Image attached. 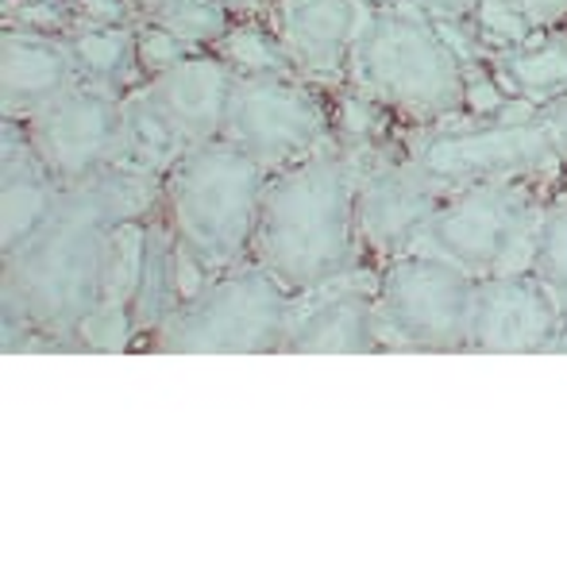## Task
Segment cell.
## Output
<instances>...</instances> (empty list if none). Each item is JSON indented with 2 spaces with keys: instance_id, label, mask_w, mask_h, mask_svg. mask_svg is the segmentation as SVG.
I'll list each match as a JSON object with an SVG mask.
<instances>
[{
  "instance_id": "cell-1",
  "label": "cell",
  "mask_w": 567,
  "mask_h": 567,
  "mask_svg": "<svg viewBox=\"0 0 567 567\" xmlns=\"http://www.w3.org/2000/svg\"><path fill=\"white\" fill-rule=\"evenodd\" d=\"M163 213V174L113 163L62 189L54 217L20 251L0 255V348L78 351V329L101 306L105 244L120 220Z\"/></svg>"
},
{
  "instance_id": "cell-2",
  "label": "cell",
  "mask_w": 567,
  "mask_h": 567,
  "mask_svg": "<svg viewBox=\"0 0 567 567\" xmlns=\"http://www.w3.org/2000/svg\"><path fill=\"white\" fill-rule=\"evenodd\" d=\"M359 171V151L332 140L329 147L267 178L251 262H259L293 298L371 267L355 225Z\"/></svg>"
},
{
  "instance_id": "cell-3",
  "label": "cell",
  "mask_w": 567,
  "mask_h": 567,
  "mask_svg": "<svg viewBox=\"0 0 567 567\" xmlns=\"http://www.w3.org/2000/svg\"><path fill=\"white\" fill-rule=\"evenodd\" d=\"M267 178L270 174L225 135L189 147L163 174V217L178 247L182 298L239 262H251Z\"/></svg>"
},
{
  "instance_id": "cell-4",
  "label": "cell",
  "mask_w": 567,
  "mask_h": 567,
  "mask_svg": "<svg viewBox=\"0 0 567 567\" xmlns=\"http://www.w3.org/2000/svg\"><path fill=\"white\" fill-rule=\"evenodd\" d=\"M348 90L382 105L405 132H425L467 116V62L433 16L394 0L359 39Z\"/></svg>"
},
{
  "instance_id": "cell-5",
  "label": "cell",
  "mask_w": 567,
  "mask_h": 567,
  "mask_svg": "<svg viewBox=\"0 0 567 567\" xmlns=\"http://www.w3.org/2000/svg\"><path fill=\"white\" fill-rule=\"evenodd\" d=\"M298 298L259 262H239L182 298L143 343L158 355H282Z\"/></svg>"
},
{
  "instance_id": "cell-6",
  "label": "cell",
  "mask_w": 567,
  "mask_h": 567,
  "mask_svg": "<svg viewBox=\"0 0 567 567\" xmlns=\"http://www.w3.org/2000/svg\"><path fill=\"white\" fill-rule=\"evenodd\" d=\"M405 151L444 189L475 182L553 178L567 163V97L475 124H444L402 132Z\"/></svg>"
},
{
  "instance_id": "cell-7",
  "label": "cell",
  "mask_w": 567,
  "mask_h": 567,
  "mask_svg": "<svg viewBox=\"0 0 567 567\" xmlns=\"http://www.w3.org/2000/svg\"><path fill=\"white\" fill-rule=\"evenodd\" d=\"M545 182H475L449 189L417 247L441 251L475 278L529 270L548 209Z\"/></svg>"
},
{
  "instance_id": "cell-8",
  "label": "cell",
  "mask_w": 567,
  "mask_h": 567,
  "mask_svg": "<svg viewBox=\"0 0 567 567\" xmlns=\"http://www.w3.org/2000/svg\"><path fill=\"white\" fill-rule=\"evenodd\" d=\"M475 275L429 247H410L379 267L374 329L382 351H467Z\"/></svg>"
},
{
  "instance_id": "cell-9",
  "label": "cell",
  "mask_w": 567,
  "mask_h": 567,
  "mask_svg": "<svg viewBox=\"0 0 567 567\" xmlns=\"http://www.w3.org/2000/svg\"><path fill=\"white\" fill-rule=\"evenodd\" d=\"M225 140L244 147L267 174L286 171L337 140L332 90L301 74L236 78Z\"/></svg>"
},
{
  "instance_id": "cell-10",
  "label": "cell",
  "mask_w": 567,
  "mask_h": 567,
  "mask_svg": "<svg viewBox=\"0 0 567 567\" xmlns=\"http://www.w3.org/2000/svg\"><path fill=\"white\" fill-rule=\"evenodd\" d=\"M359 158H363L355 186L359 244L367 262L382 267L386 259L421 244L449 189L405 151V140L359 151Z\"/></svg>"
},
{
  "instance_id": "cell-11",
  "label": "cell",
  "mask_w": 567,
  "mask_h": 567,
  "mask_svg": "<svg viewBox=\"0 0 567 567\" xmlns=\"http://www.w3.org/2000/svg\"><path fill=\"white\" fill-rule=\"evenodd\" d=\"M28 135L31 151L43 158L62 189L93 178L120 158L124 140V97L97 85L78 82L51 105L28 120H16Z\"/></svg>"
},
{
  "instance_id": "cell-12",
  "label": "cell",
  "mask_w": 567,
  "mask_h": 567,
  "mask_svg": "<svg viewBox=\"0 0 567 567\" xmlns=\"http://www.w3.org/2000/svg\"><path fill=\"white\" fill-rule=\"evenodd\" d=\"M567 313L533 270L486 275L475 282L467 351L483 355H548Z\"/></svg>"
},
{
  "instance_id": "cell-13",
  "label": "cell",
  "mask_w": 567,
  "mask_h": 567,
  "mask_svg": "<svg viewBox=\"0 0 567 567\" xmlns=\"http://www.w3.org/2000/svg\"><path fill=\"white\" fill-rule=\"evenodd\" d=\"M236 78L239 74L217 51H189L171 70L135 85L127 101L155 116L182 143V151H189L225 135Z\"/></svg>"
},
{
  "instance_id": "cell-14",
  "label": "cell",
  "mask_w": 567,
  "mask_h": 567,
  "mask_svg": "<svg viewBox=\"0 0 567 567\" xmlns=\"http://www.w3.org/2000/svg\"><path fill=\"white\" fill-rule=\"evenodd\" d=\"M267 20L282 35L286 51L306 82L343 90L348 66L379 4L371 0H267Z\"/></svg>"
},
{
  "instance_id": "cell-15",
  "label": "cell",
  "mask_w": 567,
  "mask_h": 567,
  "mask_svg": "<svg viewBox=\"0 0 567 567\" xmlns=\"http://www.w3.org/2000/svg\"><path fill=\"white\" fill-rule=\"evenodd\" d=\"M374 278L379 267H363L298 298L282 355H382L374 329Z\"/></svg>"
},
{
  "instance_id": "cell-16",
  "label": "cell",
  "mask_w": 567,
  "mask_h": 567,
  "mask_svg": "<svg viewBox=\"0 0 567 567\" xmlns=\"http://www.w3.org/2000/svg\"><path fill=\"white\" fill-rule=\"evenodd\" d=\"M78 85L66 35L0 28V120H28Z\"/></svg>"
},
{
  "instance_id": "cell-17",
  "label": "cell",
  "mask_w": 567,
  "mask_h": 567,
  "mask_svg": "<svg viewBox=\"0 0 567 567\" xmlns=\"http://www.w3.org/2000/svg\"><path fill=\"white\" fill-rule=\"evenodd\" d=\"M62 186L16 120H0V255H12L54 217Z\"/></svg>"
},
{
  "instance_id": "cell-18",
  "label": "cell",
  "mask_w": 567,
  "mask_h": 567,
  "mask_svg": "<svg viewBox=\"0 0 567 567\" xmlns=\"http://www.w3.org/2000/svg\"><path fill=\"white\" fill-rule=\"evenodd\" d=\"M486 62L514 101L548 105L556 97H567V28L537 31L522 47L486 54Z\"/></svg>"
},
{
  "instance_id": "cell-19",
  "label": "cell",
  "mask_w": 567,
  "mask_h": 567,
  "mask_svg": "<svg viewBox=\"0 0 567 567\" xmlns=\"http://www.w3.org/2000/svg\"><path fill=\"white\" fill-rule=\"evenodd\" d=\"M70 51H74L78 82L97 85L109 93H127L143 82L135 43H140V23H120V28H78L70 31Z\"/></svg>"
},
{
  "instance_id": "cell-20",
  "label": "cell",
  "mask_w": 567,
  "mask_h": 567,
  "mask_svg": "<svg viewBox=\"0 0 567 567\" xmlns=\"http://www.w3.org/2000/svg\"><path fill=\"white\" fill-rule=\"evenodd\" d=\"M213 51H217L239 78L298 74V70H293L290 51H286V43H282V35L275 31V23L267 20V12L236 16V23L228 28V35L220 39Z\"/></svg>"
},
{
  "instance_id": "cell-21",
  "label": "cell",
  "mask_w": 567,
  "mask_h": 567,
  "mask_svg": "<svg viewBox=\"0 0 567 567\" xmlns=\"http://www.w3.org/2000/svg\"><path fill=\"white\" fill-rule=\"evenodd\" d=\"M155 220V217H151ZM151 220H120L105 244V275H101V301L109 306H132L147 267Z\"/></svg>"
},
{
  "instance_id": "cell-22",
  "label": "cell",
  "mask_w": 567,
  "mask_h": 567,
  "mask_svg": "<svg viewBox=\"0 0 567 567\" xmlns=\"http://www.w3.org/2000/svg\"><path fill=\"white\" fill-rule=\"evenodd\" d=\"M140 23H155V28L171 31L194 51H213L228 35L236 16L220 0H155L140 12Z\"/></svg>"
},
{
  "instance_id": "cell-23",
  "label": "cell",
  "mask_w": 567,
  "mask_h": 567,
  "mask_svg": "<svg viewBox=\"0 0 567 567\" xmlns=\"http://www.w3.org/2000/svg\"><path fill=\"white\" fill-rule=\"evenodd\" d=\"M463 23H467V31L475 35V43L483 47V54H498V51H509V47H522L525 39H533L540 31L514 0H478Z\"/></svg>"
},
{
  "instance_id": "cell-24",
  "label": "cell",
  "mask_w": 567,
  "mask_h": 567,
  "mask_svg": "<svg viewBox=\"0 0 567 567\" xmlns=\"http://www.w3.org/2000/svg\"><path fill=\"white\" fill-rule=\"evenodd\" d=\"M529 270L553 290V298L567 313V197L564 202H548Z\"/></svg>"
},
{
  "instance_id": "cell-25",
  "label": "cell",
  "mask_w": 567,
  "mask_h": 567,
  "mask_svg": "<svg viewBox=\"0 0 567 567\" xmlns=\"http://www.w3.org/2000/svg\"><path fill=\"white\" fill-rule=\"evenodd\" d=\"M140 348V324L132 306H109L101 301L78 329V351H97V355H120V351Z\"/></svg>"
},
{
  "instance_id": "cell-26",
  "label": "cell",
  "mask_w": 567,
  "mask_h": 567,
  "mask_svg": "<svg viewBox=\"0 0 567 567\" xmlns=\"http://www.w3.org/2000/svg\"><path fill=\"white\" fill-rule=\"evenodd\" d=\"M4 8V23L23 31H43V35H70L74 31V16H70L66 0H16Z\"/></svg>"
},
{
  "instance_id": "cell-27",
  "label": "cell",
  "mask_w": 567,
  "mask_h": 567,
  "mask_svg": "<svg viewBox=\"0 0 567 567\" xmlns=\"http://www.w3.org/2000/svg\"><path fill=\"white\" fill-rule=\"evenodd\" d=\"M189 51H194V47H186L182 39H174L171 31L155 28V23H140L135 59H140V78H143V82H147V78H155V74H163V70H171L174 62H182Z\"/></svg>"
},
{
  "instance_id": "cell-28",
  "label": "cell",
  "mask_w": 567,
  "mask_h": 567,
  "mask_svg": "<svg viewBox=\"0 0 567 567\" xmlns=\"http://www.w3.org/2000/svg\"><path fill=\"white\" fill-rule=\"evenodd\" d=\"M78 28H120V23H140L135 0H66Z\"/></svg>"
},
{
  "instance_id": "cell-29",
  "label": "cell",
  "mask_w": 567,
  "mask_h": 567,
  "mask_svg": "<svg viewBox=\"0 0 567 567\" xmlns=\"http://www.w3.org/2000/svg\"><path fill=\"white\" fill-rule=\"evenodd\" d=\"M540 31H553V28H567V0H514Z\"/></svg>"
},
{
  "instance_id": "cell-30",
  "label": "cell",
  "mask_w": 567,
  "mask_h": 567,
  "mask_svg": "<svg viewBox=\"0 0 567 567\" xmlns=\"http://www.w3.org/2000/svg\"><path fill=\"white\" fill-rule=\"evenodd\" d=\"M405 4L421 8V12L433 16V20H467L478 0H405Z\"/></svg>"
},
{
  "instance_id": "cell-31",
  "label": "cell",
  "mask_w": 567,
  "mask_h": 567,
  "mask_svg": "<svg viewBox=\"0 0 567 567\" xmlns=\"http://www.w3.org/2000/svg\"><path fill=\"white\" fill-rule=\"evenodd\" d=\"M220 4H225L231 16H255L267 8V0H220Z\"/></svg>"
},
{
  "instance_id": "cell-32",
  "label": "cell",
  "mask_w": 567,
  "mask_h": 567,
  "mask_svg": "<svg viewBox=\"0 0 567 567\" xmlns=\"http://www.w3.org/2000/svg\"><path fill=\"white\" fill-rule=\"evenodd\" d=\"M548 355H567V321H564L560 337H556V343H553V351H548Z\"/></svg>"
},
{
  "instance_id": "cell-33",
  "label": "cell",
  "mask_w": 567,
  "mask_h": 567,
  "mask_svg": "<svg viewBox=\"0 0 567 567\" xmlns=\"http://www.w3.org/2000/svg\"><path fill=\"white\" fill-rule=\"evenodd\" d=\"M147 4H155V0H135V8H140V12H143Z\"/></svg>"
},
{
  "instance_id": "cell-34",
  "label": "cell",
  "mask_w": 567,
  "mask_h": 567,
  "mask_svg": "<svg viewBox=\"0 0 567 567\" xmlns=\"http://www.w3.org/2000/svg\"><path fill=\"white\" fill-rule=\"evenodd\" d=\"M0 4H16V0H0Z\"/></svg>"
}]
</instances>
